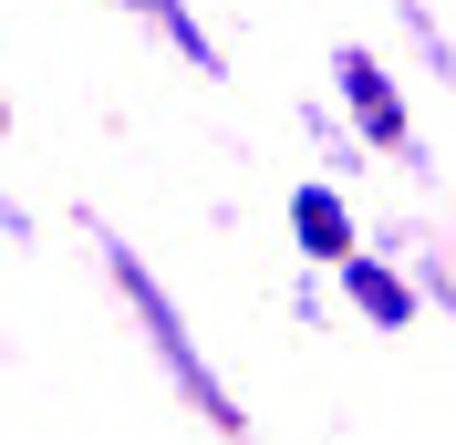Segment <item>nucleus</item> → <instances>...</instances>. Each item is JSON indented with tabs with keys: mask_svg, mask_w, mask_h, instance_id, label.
<instances>
[{
	"mask_svg": "<svg viewBox=\"0 0 456 445\" xmlns=\"http://www.w3.org/2000/svg\"><path fill=\"white\" fill-rule=\"evenodd\" d=\"M73 228H84L94 270L114 279V301L135 311V332H145V352H156V373H167V393H176V404H187L218 445H249V404H239V393H228V373L208 362V342H198V321H187V301L167 290V270H156V259H145L135 239L104 218V207H73Z\"/></svg>",
	"mask_w": 456,
	"mask_h": 445,
	"instance_id": "nucleus-1",
	"label": "nucleus"
},
{
	"mask_svg": "<svg viewBox=\"0 0 456 445\" xmlns=\"http://www.w3.org/2000/svg\"><path fill=\"white\" fill-rule=\"evenodd\" d=\"M332 93H342V114L363 125V145L384 156V166H404L415 187H436V145H426V125H415V104H404V84H395V62L373 53V42H332Z\"/></svg>",
	"mask_w": 456,
	"mask_h": 445,
	"instance_id": "nucleus-2",
	"label": "nucleus"
},
{
	"mask_svg": "<svg viewBox=\"0 0 456 445\" xmlns=\"http://www.w3.org/2000/svg\"><path fill=\"white\" fill-rule=\"evenodd\" d=\"M281 228H290V259H301V270H342L353 249H373V228L353 218L342 176H301V187L281 197Z\"/></svg>",
	"mask_w": 456,
	"mask_h": 445,
	"instance_id": "nucleus-3",
	"label": "nucleus"
},
{
	"mask_svg": "<svg viewBox=\"0 0 456 445\" xmlns=\"http://www.w3.org/2000/svg\"><path fill=\"white\" fill-rule=\"evenodd\" d=\"M332 290H342V311H353L363 332H415V321H426V290H415V270H404L384 239L342 259V270H332Z\"/></svg>",
	"mask_w": 456,
	"mask_h": 445,
	"instance_id": "nucleus-4",
	"label": "nucleus"
},
{
	"mask_svg": "<svg viewBox=\"0 0 456 445\" xmlns=\"http://www.w3.org/2000/svg\"><path fill=\"white\" fill-rule=\"evenodd\" d=\"M290 125L312 135V156H322L332 176H363V166H384V156L363 145V125L342 114V93H332V104H322V93H301V104H290Z\"/></svg>",
	"mask_w": 456,
	"mask_h": 445,
	"instance_id": "nucleus-5",
	"label": "nucleus"
},
{
	"mask_svg": "<svg viewBox=\"0 0 456 445\" xmlns=\"http://www.w3.org/2000/svg\"><path fill=\"white\" fill-rule=\"evenodd\" d=\"M384 249L404 259V270H415V290H426V311L436 321H456V239H436V228H384Z\"/></svg>",
	"mask_w": 456,
	"mask_h": 445,
	"instance_id": "nucleus-6",
	"label": "nucleus"
},
{
	"mask_svg": "<svg viewBox=\"0 0 456 445\" xmlns=\"http://www.w3.org/2000/svg\"><path fill=\"white\" fill-rule=\"evenodd\" d=\"M145 31H156V42H167V53L187 62V73H198V84H218V73H228V53H218V31L198 21V0H156V11H145Z\"/></svg>",
	"mask_w": 456,
	"mask_h": 445,
	"instance_id": "nucleus-7",
	"label": "nucleus"
},
{
	"mask_svg": "<svg viewBox=\"0 0 456 445\" xmlns=\"http://www.w3.org/2000/svg\"><path fill=\"white\" fill-rule=\"evenodd\" d=\"M384 11H395V42H404V53L426 62L436 84H456V31L436 21V0H384Z\"/></svg>",
	"mask_w": 456,
	"mask_h": 445,
	"instance_id": "nucleus-8",
	"label": "nucleus"
},
{
	"mask_svg": "<svg viewBox=\"0 0 456 445\" xmlns=\"http://www.w3.org/2000/svg\"><path fill=\"white\" fill-rule=\"evenodd\" d=\"M332 301H342V290H332V270H301V279L281 290V311L301 321V332H322V321H332Z\"/></svg>",
	"mask_w": 456,
	"mask_h": 445,
	"instance_id": "nucleus-9",
	"label": "nucleus"
},
{
	"mask_svg": "<svg viewBox=\"0 0 456 445\" xmlns=\"http://www.w3.org/2000/svg\"><path fill=\"white\" fill-rule=\"evenodd\" d=\"M0 239H11V249H42V207H31V197H0Z\"/></svg>",
	"mask_w": 456,
	"mask_h": 445,
	"instance_id": "nucleus-10",
	"label": "nucleus"
}]
</instances>
